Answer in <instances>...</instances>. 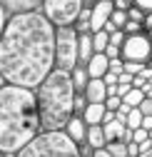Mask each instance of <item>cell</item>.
I'll use <instances>...</instances> for the list:
<instances>
[{"instance_id":"32","label":"cell","mask_w":152,"mask_h":157,"mask_svg":"<svg viewBox=\"0 0 152 157\" xmlns=\"http://www.w3.org/2000/svg\"><path fill=\"white\" fill-rule=\"evenodd\" d=\"M145 30H152V13H147L145 17Z\"/></svg>"},{"instance_id":"2","label":"cell","mask_w":152,"mask_h":157,"mask_svg":"<svg viewBox=\"0 0 152 157\" xmlns=\"http://www.w3.org/2000/svg\"><path fill=\"white\" fill-rule=\"evenodd\" d=\"M43 132L35 90L5 82L0 87V152L17 155Z\"/></svg>"},{"instance_id":"13","label":"cell","mask_w":152,"mask_h":157,"mask_svg":"<svg viewBox=\"0 0 152 157\" xmlns=\"http://www.w3.org/2000/svg\"><path fill=\"white\" fill-rule=\"evenodd\" d=\"M105 115H107V105L105 102H90L87 110L82 112L87 125H102L105 122Z\"/></svg>"},{"instance_id":"30","label":"cell","mask_w":152,"mask_h":157,"mask_svg":"<svg viewBox=\"0 0 152 157\" xmlns=\"http://www.w3.org/2000/svg\"><path fill=\"white\" fill-rule=\"evenodd\" d=\"M140 107H142L145 115H152V97H145V102H142Z\"/></svg>"},{"instance_id":"17","label":"cell","mask_w":152,"mask_h":157,"mask_svg":"<svg viewBox=\"0 0 152 157\" xmlns=\"http://www.w3.org/2000/svg\"><path fill=\"white\" fill-rule=\"evenodd\" d=\"M145 97H147V95H145V90H142V87H132V90L122 97V100H125L130 107H140V105L145 102Z\"/></svg>"},{"instance_id":"24","label":"cell","mask_w":152,"mask_h":157,"mask_svg":"<svg viewBox=\"0 0 152 157\" xmlns=\"http://www.w3.org/2000/svg\"><path fill=\"white\" fill-rule=\"evenodd\" d=\"M145 70V63H130V60H125V72H130V75H140Z\"/></svg>"},{"instance_id":"12","label":"cell","mask_w":152,"mask_h":157,"mask_svg":"<svg viewBox=\"0 0 152 157\" xmlns=\"http://www.w3.org/2000/svg\"><path fill=\"white\" fill-rule=\"evenodd\" d=\"M107 90H110L107 82L102 80V77H97V80H90L85 95H87V100H90V102H105V100H107V95H110Z\"/></svg>"},{"instance_id":"34","label":"cell","mask_w":152,"mask_h":157,"mask_svg":"<svg viewBox=\"0 0 152 157\" xmlns=\"http://www.w3.org/2000/svg\"><path fill=\"white\" fill-rule=\"evenodd\" d=\"M145 33H147V37H150V40H152V30H145Z\"/></svg>"},{"instance_id":"27","label":"cell","mask_w":152,"mask_h":157,"mask_svg":"<svg viewBox=\"0 0 152 157\" xmlns=\"http://www.w3.org/2000/svg\"><path fill=\"white\" fill-rule=\"evenodd\" d=\"M132 5H135V0H115V8H120V10H130Z\"/></svg>"},{"instance_id":"3","label":"cell","mask_w":152,"mask_h":157,"mask_svg":"<svg viewBox=\"0 0 152 157\" xmlns=\"http://www.w3.org/2000/svg\"><path fill=\"white\" fill-rule=\"evenodd\" d=\"M35 97L40 107L43 130H65L70 117L75 115V97H78V90L72 85V72L55 67L35 87Z\"/></svg>"},{"instance_id":"29","label":"cell","mask_w":152,"mask_h":157,"mask_svg":"<svg viewBox=\"0 0 152 157\" xmlns=\"http://www.w3.org/2000/svg\"><path fill=\"white\" fill-rule=\"evenodd\" d=\"M127 152H130V157H140V145L137 142H127Z\"/></svg>"},{"instance_id":"35","label":"cell","mask_w":152,"mask_h":157,"mask_svg":"<svg viewBox=\"0 0 152 157\" xmlns=\"http://www.w3.org/2000/svg\"><path fill=\"white\" fill-rule=\"evenodd\" d=\"M142 157H152V150H150V152H145V155H142Z\"/></svg>"},{"instance_id":"4","label":"cell","mask_w":152,"mask_h":157,"mask_svg":"<svg viewBox=\"0 0 152 157\" xmlns=\"http://www.w3.org/2000/svg\"><path fill=\"white\" fill-rule=\"evenodd\" d=\"M15 157H82V150L65 130H43Z\"/></svg>"},{"instance_id":"36","label":"cell","mask_w":152,"mask_h":157,"mask_svg":"<svg viewBox=\"0 0 152 157\" xmlns=\"http://www.w3.org/2000/svg\"><path fill=\"white\" fill-rule=\"evenodd\" d=\"M147 65H150V67H152V57H150V63H147Z\"/></svg>"},{"instance_id":"11","label":"cell","mask_w":152,"mask_h":157,"mask_svg":"<svg viewBox=\"0 0 152 157\" xmlns=\"http://www.w3.org/2000/svg\"><path fill=\"white\" fill-rule=\"evenodd\" d=\"M87 72L92 80H97V77H105L110 72V57L105 52H95L92 55V60L87 63Z\"/></svg>"},{"instance_id":"26","label":"cell","mask_w":152,"mask_h":157,"mask_svg":"<svg viewBox=\"0 0 152 157\" xmlns=\"http://www.w3.org/2000/svg\"><path fill=\"white\" fill-rule=\"evenodd\" d=\"M102 80L107 82V87H112V85H117V82H120V75H117V72H107Z\"/></svg>"},{"instance_id":"23","label":"cell","mask_w":152,"mask_h":157,"mask_svg":"<svg viewBox=\"0 0 152 157\" xmlns=\"http://www.w3.org/2000/svg\"><path fill=\"white\" fill-rule=\"evenodd\" d=\"M122 30H125V35H135V33H142V30H145V25H142V23H137V20H127V25H125Z\"/></svg>"},{"instance_id":"37","label":"cell","mask_w":152,"mask_h":157,"mask_svg":"<svg viewBox=\"0 0 152 157\" xmlns=\"http://www.w3.org/2000/svg\"><path fill=\"white\" fill-rule=\"evenodd\" d=\"M3 157H15V155H3Z\"/></svg>"},{"instance_id":"1","label":"cell","mask_w":152,"mask_h":157,"mask_svg":"<svg viewBox=\"0 0 152 157\" xmlns=\"http://www.w3.org/2000/svg\"><path fill=\"white\" fill-rule=\"evenodd\" d=\"M55 28L43 10L10 15L0 37V75L10 85L35 90L55 70Z\"/></svg>"},{"instance_id":"33","label":"cell","mask_w":152,"mask_h":157,"mask_svg":"<svg viewBox=\"0 0 152 157\" xmlns=\"http://www.w3.org/2000/svg\"><path fill=\"white\" fill-rule=\"evenodd\" d=\"M95 3H97V0H85V5H90V8H92Z\"/></svg>"},{"instance_id":"31","label":"cell","mask_w":152,"mask_h":157,"mask_svg":"<svg viewBox=\"0 0 152 157\" xmlns=\"http://www.w3.org/2000/svg\"><path fill=\"white\" fill-rule=\"evenodd\" d=\"M92 157H112L110 152H107V147H102V150H95V155Z\"/></svg>"},{"instance_id":"28","label":"cell","mask_w":152,"mask_h":157,"mask_svg":"<svg viewBox=\"0 0 152 157\" xmlns=\"http://www.w3.org/2000/svg\"><path fill=\"white\" fill-rule=\"evenodd\" d=\"M135 5L142 8L145 13H152V0H135Z\"/></svg>"},{"instance_id":"22","label":"cell","mask_w":152,"mask_h":157,"mask_svg":"<svg viewBox=\"0 0 152 157\" xmlns=\"http://www.w3.org/2000/svg\"><path fill=\"white\" fill-rule=\"evenodd\" d=\"M105 105H107V110H112V112H117V110L122 107V97H120V95H107V100H105Z\"/></svg>"},{"instance_id":"38","label":"cell","mask_w":152,"mask_h":157,"mask_svg":"<svg viewBox=\"0 0 152 157\" xmlns=\"http://www.w3.org/2000/svg\"><path fill=\"white\" fill-rule=\"evenodd\" d=\"M150 140H152V130H150Z\"/></svg>"},{"instance_id":"16","label":"cell","mask_w":152,"mask_h":157,"mask_svg":"<svg viewBox=\"0 0 152 157\" xmlns=\"http://www.w3.org/2000/svg\"><path fill=\"white\" fill-rule=\"evenodd\" d=\"M90 72H87V65H78L72 70V85H75V90L78 92H85L87 90V85H90Z\"/></svg>"},{"instance_id":"8","label":"cell","mask_w":152,"mask_h":157,"mask_svg":"<svg viewBox=\"0 0 152 157\" xmlns=\"http://www.w3.org/2000/svg\"><path fill=\"white\" fill-rule=\"evenodd\" d=\"M112 13H115V3L112 0H97L92 5V17H90V25H92V33L97 30H105V25L110 23Z\"/></svg>"},{"instance_id":"18","label":"cell","mask_w":152,"mask_h":157,"mask_svg":"<svg viewBox=\"0 0 152 157\" xmlns=\"http://www.w3.org/2000/svg\"><path fill=\"white\" fill-rule=\"evenodd\" d=\"M92 45H95V52H105L107 45H110V33H107V30L92 33Z\"/></svg>"},{"instance_id":"7","label":"cell","mask_w":152,"mask_h":157,"mask_svg":"<svg viewBox=\"0 0 152 157\" xmlns=\"http://www.w3.org/2000/svg\"><path fill=\"white\" fill-rule=\"evenodd\" d=\"M152 57V40L147 37V33H135V35H127V40L122 45V60L130 63H150Z\"/></svg>"},{"instance_id":"9","label":"cell","mask_w":152,"mask_h":157,"mask_svg":"<svg viewBox=\"0 0 152 157\" xmlns=\"http://www.w3.org/2000/svg\"><path fill=\"white\" fill-rule=\"evenodd\" d=\"M43 3L45 0H0L3 5V13L10 17V15H17V13H32V10H43Z\"/></svg>"},{"instance_id":"6","label":"cell","mask_w":152,"mask_h":157,"mask_svg":"<svg viewBox=\"0 0 152 157\" xmlns=\"http://www.w3.org/2000/svg\"><path fill=\"white\" fill-rule=\"evenodd\" d=\"M82 10H85V0H45L43 3V13L55 28L75 25Z\"/></svg>"},{"instance_id":"21","label":"cell","mask_w":152,"mask_h":157,"mask_svg":"<svg viewBox=\"0 0 152 157\" xmlns=\"http://www.w3.org/2000/svg\"><path fill=\"white\" fill-rule=\"evenodd\" d=\"M127 20H130V15H127V10H120V8H115V13H112V17H110V23L115 25L117 30H122V28L127 25Z\"/></svg>"},{"instance_id":"20","label":"cell","mask_w":152,"mask_h":157,"mask_svg":"<svg viewBox=\"0 0 152 157\" xmlns=\"http://www.w3.org/2000/svg\"><path fill=\"white\" fill-rule=\"evenodd\" d=\"M107 152H110L112 157H130V152H127V142H122V140L110 142V145H107Z\"/></svg>"},{"instance_id":"14","label":"cell","mask_w":152,"mask_h":157,"mask_svg":"<svg viewBox=\"0 0 152 157\" xmlns=\"http://www.w3.org/2000/svg\"><path fill=\"white\" fill-rule=\"evenodd\" d=\"M87 145L92 150L107 147V135H105V127L102 125H90V130H87Z\"/></svg>"},{"instance_id":"10","label":"cell","mask_w":152,"mask_h":157,"mask_svg":"<svg viewBox=\"0 0 152 157\" xmlns=\"http://www.w3.org/2000/svg\"><path fill=\"white\" fill-rule=\"evenodd\" d=\"M87 130H90V125L85 122L82 115H72L70 122L65 125V132H67L78 145H85V142H87Z\"/></svg>"},{"instance_id":"19","label":"cell","mask_w":152,"mask_h":157,"mask_svg":"<svg viewBox=\"0 0 152 157\" xmlns=\"http://www.w3.org/2000/svg\"><path fill=\"white\" fill-rule=\"evenodd\" d=\"M142 120H145L142 107H132V110H130V115H127V127L137 130V127H142Z\"/></svg>"},{"instance_id":"15","label":"cell","mask_w":152,"mask_h":157,"mask_svg":"<svg viewBox=\"0 0 152 157\" xmlns=\"http://www.w3.org/2000/svg\"><path fill=\"white\" fill-rule=\"evenodd\" d=\"M95 55V45H92V33H82L80 35V65H87Z\"/></svg>"},{"instance_id":"25","label":"cell","mask_w":152,"mask_h":157,"mask_svg":"<svg viewBox=\"0 0 152 157\" xmlns=\"http://www.w3.org/2000/svg\"><path fill=\"white\" fill-rule=\"evenodd\" d=\"M145 140H150V130H145V127H137L135 130V135H132V142H145Z\"/></svg>"},{"instance_id":"5","label":"cell","mask_w":152,"mask_h":157,"mask_svg":"<svg viewBox=\"0 0 152 157\" xmlns=\"http://www.w3.org/2000/svg\"><path fill=\"white\" fill-rule=\"evenodd\" d=\"M80 65V33L75 25L58 28V43H55V67L72 72Z\"/></svg>"}]
</instances>
